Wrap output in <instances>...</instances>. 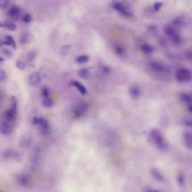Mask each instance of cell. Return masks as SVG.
I'll use <instances>...</instances> for the list:
<instances>
[{
	"label": "cell",
	"mask_w": 192,
	"mask_h": 192,
	"mask_svg": "<svg viewBox=\"0 0 192 192\" xmlns=\"http://www.w3.org/2000/svg\"><path fill=\"white\" fill-rule=\"evenodd\" d=\"M150 139L152 143L161 150H165L168 147V142L162 133L158 129H153L150 133Z\"/></svg>",
	"instance_id": "cell-1"
},
{
	"label": "cell",
	"mask_w": 192,
	"mask_h": 192,
	"mask_svg": "<svg viewBox=\"0 0 192 192\" xmlns=\"http://www.w3.org/2000/svg\"><path fill=\"white\" fill-rule=\"evenodd\" d=\"M175 78L180 83L189 82L192 79V72L186 68L178 69L175 73Z\"/></svg>",
	"instance_id": "cell-2"
},
{
	"label": "cell",
	"mask_w": 192,
	"mask_h": 192,
	"mask_svg": "<svg viewBox=\"0 0 192 192\" xmlns=\"http://www.w3.org/2000/svg\"><path fill=\"white\" fill-rule=\"evenodd\" d=\"M33 125H39L41 127V133L45 136L48 135L50 133V125L46 119L42 117H34L32 119Z\"/></svg>",
	"instance_id": "cell-3"
},
{
	"label": "cell",
	"mask_w": 192,
	"mask_h": 192,
	"mask_svg": "<svg viewBox=\"0 0 192 192\" xmlns=\"http://www.w3.org/2000/svg\"><path fill=\"white\" fill-rule=\"evenodd\" d=\"M164 32L165 35L169 37L170 41L174 45H180L181 40L180 36L177 33L176 30L172 27L167 25L164 28Z\"/></svg>",
	"instance_id": "cell-4"
},
{
	"label": "cell",
	"mask_w": 192,
	"mask_h": 192,
	"mask_svg": "<svg viewBox=\"0 0 192 192\" xmlns=\"http://www.w3.org/2000/svg\"><path fill=\"white\" fill-rule=\"evenodd\" d=\"M13 123L9 122L3 117L0 119V133L8 135L11 134L13 130Z\"/></svg>",
	"instance_id": "cell-5"
},
{
	"label": "cell",
	"mask_w": 192,
	"mask_h": 192,
	"mask_svg": "<svg viewBox=\"0 0 192 192\" xmlns=\"http://www.w3.org/2000/svg\"><path fill=\"white\" fill-rule=\"evenodd\" d=\"M88 105L86 102H82L76 105L73 110V115L76 119H79L87 111Z\"/></svg>",
	"instance_id": "cell-6"
},
{
	"label": "cell",
	"mask_w": 192,
	"mask_h": 192,
	"mask_svg": "<svg viewBox=\"0 0 192 192\" xmlns=\"http://www.w3.org/2000/svg\"><path fill=\"white\" fill-rule=\"evenodd\" d=\"M3 156L5 158L12 159L19 161L21 159L20 154L15 150L8 148L5 150L3 152Z\"/></svg>",
	"instance_id": "cell-7"
},
{
	"label": "cell",
	"mask_w": 192,
	"mask_h": 192,
	"mask_svg": "<svg viewBox=\"0 0 192 192\" xmlns=\"http://www.w3.org/2000/svg\"><path fill=\"white\" fill-rule=\"evenodd\" d=\"M150 66L152 70L158 73H164L168 70L167 68L164 64L158 61L152 62L150 64Z\"/></svg>",
	"instance_id": "cell-8"
},
{
	"label": "cell",
	"mask_w": 192,
	"mask_h": 192,
	"mask_svg": "<svg viewBox=\"0 0 192 192\" xmlns=\"http://www.w3.org/2000/svg\"><path fill=\"white\" fill-rule=\"evenodd\" d=\"M17 110L10 108L9 109H8L5 112L3 117L8 122L14 124L17 118Z\"/></svg>",
	"instance_id": "cell-9"
},
{
	"label": "cell",
	"mask_w": 192,
	"mask_h": 192,
	"mask_svg": "<svg viewBox=\"0 0 192 192\" xmlns=\"http://www.w3.org/2000/svg\"><path fill=\"white\" fill-rule=\"evenodd\" d=\"M41 76L38 72L33 73L29 77V84L32 86H37L41 82Z\"/></svg>",
	"instance_id": "cell-10"
},
{
	"label": "cell",
	"mask_w": 192,
	"mask_h": 192,
	"mask_svg": "<svg viewBox=\"0 0 192 192\" xmlns=\"http://www.w3.org/2000/svg\"><path fill=\"white\" fill-rule=\"evenodd\" d=\"M183 142L184 145L189 148H192V132L186 131L183 134Z\"/></svg>",
	"instance_id": "cell-11"
},
{
	"label": "cell",
	"mask_w": 192,
	"mask_h": 192,
	"mask_svg": "<svg viewBox=\"0 0 192 192\" xmlns=\"http://www.w3.org/2000/svg\"><path fill=\"white\" fill-rule=\"evenodd\" d=\"M21 11L19 7L17 6H12L9 11V15L15 21H17L20 16Z\"/></svg>",
	"instance_id": "cell-12"
},
{
	"label": "cell",
	"mask_w": 192,
	"mask_h": 192,
	"mask_svg": "<svg viewBox=\"0 0 192 192\" xmlns=\"http://www.w3.org/2000/svg\"><path fill=\"white\" fill-rule=\"evenodd\" d=\"M114 7L115 8V10H116L117 11L119 12L120 14H122V15L127 17H130V13L128 12V10H127V9L122 5V4L119 3V2H116L115 3L114 5Z\"/></svg>",
	"instance_id": "cell-13"
},
{
	"label": "cell",
	"mask_w": 192,
	"mask_h": 192,
	"mask_svg": "<svg viewBox=\"0 0 192 192\" xmlns=\"http://www.w3.org/2000/svg\"><path fill=\"white\" fill-rule=\"evenodd\" d=\"M32 142V140L31 137L26 134L25 135L22 137L20 140V146L22 148H27L30 146Z\"/></svg>",
	"instance_id": "cell-14"
},
{
	"label": "cell",
	"mask_w": 192,
	"mask_h": 192,
	"mask_svg": "<svg viewBox=\"0 0 192 192\" xmlns=\"http://www.w3.org/2000/svg\"><path fill=\"white\" fill-rule=\"evenodd\" d=\"M32 36L28 32H23V33H21L20 35V38H19V41L21 44L23 45H26L29 43V42L31 41L32 39Z\"/></svg>",
	"instance_id": "cell-15"
},
{
	"label": "cell",
	"mask_w": 192,
	"mask_h": 192,
	"mask_svg": "<svg viewBox=\"0 0 192 192\" xmlns=\"http://www.w3.org/2000/svg\"><path fill=\"white\" fill-rule=\"evenodd\" d=\"M17 180L20 184L23 186H27L29 182V177L27 175L24 174L18 175Z\"/></svg>",
	"instance_id": "cell-16"
},
{
	"label": "cell",
	"mask_w": 192,
	"mask_h": 192,
	"mask_svg": "<svg viewBox=\"0 0 192 192\" xmlns=\"http://www.w3.org/2000/svg\"><path fill=\"white\" fill-rule=\"evenodd\" d=\"M129 93L133 99H138L140 96L141 92L139 88L137 87H132L130 88L129 90Z\"/></svg>",
	"instance_id": "cell-17"
},
{
	"label": "cell",
	"mask_w": 192,
	"mask_h": 192,
	"mask_svg": "<svg viewBox=\"0 0 192 192\" xmlns=\"http://www.w3.org/2000/svg\"><path fill=\"white\" fill-rule=\"evenodd\" d=\"M73 85L79 91V92L82 93V94H85L87 93V89L85 87L82 85L80 82L78 81H73L72 82Z\"/></svg>",
	"instance_id": "cell-18"
},
{
	"label": "cell",
	"mask_w": 192,
	"mask_h": 192,
	"mask_svg": "<svg viewBox=\"0 0 192 192\" xmlns=\"http://www.w3.org/2000/svg\"><path fill=\"white\" fill-rule=\"evenodd\" d=\"M4 28L6 29H9L12 31H15L17 30V25L12 20H6L4 22Z\"/></svg>",
	"instance_id": "cell-19"
},
{
	"label": "cell",
	"mask_w": 192,
	"mask_h": 192,
	"mask_svg": "<svg viewBox=\"0 0 192 192\" xmlns=\"http://www.w3.org/2000/svg\"><path fill=\"white\" fill-rule=\"evenodd\" d=\"M181 99L188 105L192 104V96L191 95L186 93H183L181 94Z\"/></svg>",
	"instance_id": "cell-20"
},
{
	"label": "cell",
	"mask_w": 192,
	"mask_h": 192,
	"mask_svg": "<svg viewBox=\"0 0 192 192\" xmlns=\"http://www.w3.org/2000/svg\"><path fill=\"white\" fill-rule=\"evenodd\" d=\"M42 105L45 108H50L53 105L52 101L49 97H45L42 101Z\"/></svg>",
	"instance_id": "cell-21"
},
{
	"label": "cell",
	"mask_w": 192,
	"mask_h": 192,
	"mask_svg": "<svg viewBox=\"0 0 192 192\" xmlns=\"http://www.w3.org/2000/svg\"><path fill=\"white\" fill-rule=\"evenodd\" d=\"M10 108L15 110H18V101L15 96L10 97Z\"/></svg>",
	"instance_id": "cell-22"
},
{
	"label": "cell",
	"mask_w": 192,
	"mask_h": 192,
	"mask_svg": "<svg viewBox=\"0 0 192 192\" xmlns=\"http://www.w3.org/2000/svg\"><path fill=\"white\" fill-rule=\"evenodd\" d=\"M89 60V58L88 55H83L76 58V62L79 64H84L87 63Z\"/></svg>",
	"instance_id": "cell-23"
},
{
	"label": "cell",
	"mask_w": 192,
	"mask_h": 192,
	"mask_svg": "<svg viewBox=\"0 0 192 192\" xmlns=\"http://www.w3.org/2000/svg\"><path fill=\"white\" fill-rule=\"evenodd\" d=\"M5 40L6 41H8L10 43V46H12V48L16 49L17 48V43L14 40V38L11 35H7L5 37Z\"/></svg>",
	"instance_id": "cell-24"
},
{
	"label": "cell",
	"mask_w": 192,
	"mask_h": 192,
	"mask_svg": "<svg viewBox=\"0 0 192 192\" xmlns=\"http://www.w3.org/2000/svg\"><path fill=\"white\" fill-rule=\"evenodd\" d=\"M142 50L146 53H151L153 52V48L148 44H144L142 46Z\"/></svg>",
	"instance_id": "cell-25"
},
{
	"label": "cell",
	"mask_w": 192,
	"mask_h": 192,
	"mask_svg": "<svg viewBox=\"0 0 192 192\" xmlns=\"http://www.w3.org/2000/svg\"><path fill=\"white\" fill-rule=\"evenodd\" d=\"M78 74L79 76L83 79H87L89 76V71L87 69L84 68L79 71Z\"/></svg>",
	"instance_id": "cell-26"
},
{
	"label": "cell",
	"mask_w": 192,
	"mask_h": 192,
	"mask_svg": "<svg viewBox=\"0 0 192 192\" xmlns=\"http://www.w3.org/2000/svg\"><path fill=\"white\" fill-rule=\"evenodd\" d=\"M15 66L17 67V68H18V69L20 70H24L26 68V65L24 63L23 61H21V60H18L16 61L15 63Z\"/></svg>",
	"instance_id": "cell-27"
},
{
	"label": "cell",
	"mask_w": 192,
	"mask_h": 192,
	"mask_svg": "<svg viewBox=\"0 0 192 192\" xmlns=\"http://www.w3.org/2000/svg\"><path fill=\"white\" fill-rule=\"evenodd\" d=\"M32 19V15L29 13H26L23 17V21L25 23H29Z\"/></svg>",
	"instance_id": "cell-28"
},
{
	"label": "cell",
	"mask_w": 192,
	"mask_h": 192,
	"mask_svg": "<svg viewBox=\"0 0 192 192\" xmlns=\"http://www.w3.org/2000/svg\"><path fill=\"white\" fill-rule=\"evenodd\" d=\"M152 175V176L156 179V180H160V176H161V175L160 174L158 171L156 170V169H152V170L151 171Z\"/></svg>",
	"instance_id": "cell-29"
},
{
	"label": "cell",
	"mask_w": 192,
	"mask_h": 192,
	"mask_svg": "<svg viewBox=\"0 0 192 192\" xmlns=\"http://www.w3.org/2000/svg\"><path fill=\"white\" fill-rule=\"evenodd\" d=\"M1 52L4 55L6 56L7 57H11L12 55V51L7 48H2L1 49Z\"/></svg>",
	"instance_id": "cell-30"
},
{
	"label": "cell",
	"mask_w": 192,
	"mask_h": 192,
	"mask_svg": "<svg viewBox=\"0 0 192 192\" xmlns=\"http://www.w3.org/2000/svg\"><path fill=\"white\" fill-rule=\"evenodd\" d=\"M184 124L186 126L192 128V116L186 118L184 120Z\"/></svg>",
	"instance_id": "cell-31"
},
{
	"label": "cell",
	"mask_w": 192,
	"mask_h": 192,
	"mask_svg": "<svg viewBox=\"0 0 192 192\" xmlns=\"http://www.w3.org/2000/svg\"><path fill=\"white\" fill-rule=\"evenodd\" d=\"M35 52L34 51H30V52L28 53V55H27V60L28 61H32L34 60V59L35 58Z\"/></svg>",
	"instance_id": "cell-32"
},
{
	"label": "cell",
	"mask_w": 192,
	"mask_h": 192,
	"mask_svg": "<svg viewBox=\"0 0 192 192\" xmlns=\"http://www.w3.org/2000/svg\"><path fill=\"white\" fill-rule=\"evenodd\" d=\"M7 78L6 72L2 69H0V82L4 81Z\"/></svg>",
	"instance_id": "cell-33"
},
{
	"label": "cell",
	"mask_w": 192,
	"mask_h": 192,
	"mask_svg": "<svg viewBox=\"0 0 192 192\" xmlns=\"http://www.w3.org/2000/svg\"><path fill=\"white\" fill-rule=\"evenodd\" d=\"M42 96H43L44 98L48 97V96H49V90H48V89L46 87H44L42 89Z\"/></svg>",
	"instance_id": "cell-34"
},
{
	"label": "cell",
	"mask_w": 192,
	"mask_h": 192,
	"mask_svg": "<svg viewBox=\"0 0 192 192\" xmlns=\"http://www.w3.org/2000/svg\"><path fill=\"white\" fill-rule=\"evenodd\" d=\"M10 0H0V7L5 8L7 6Z\"/></svg>",
	"instance_id": "cell-35"
},
{
	"label": "cell",
	"mask_w": 192,
	"mask_h": 192,
	"mask_svg": "<svg viewBox=\"0 0 192 192\" xmlns=\"http://www.w3.org/2000/svg\"><path fill=\"white\" fill-rule=\"evenodd\" d=\"M115 52L117 53V54L119 55H122L123 54V53L124 52V49L122 48V47L117 46L115 48Z\"/></svg>",
	"instance_id": "cell-36"
},
{
	"label": "cell",
	"mask_w": 192,
	"mask_h": 192,
	"mask_svg": "<svg viewBox=\"0 0 192 192\" xmlns=\"http://www.w3.org/2000/svg\"><path fill=\"white\" fill-rule=\"evenodd\" d=\"M162 6H163V3H161V2H156V3L155 4L154 9L156 11H159L160 10V9L161 8Z\"/></svg>",
	"instance_id": "cell-37"
},
{
	"label": "cell",
	"mask_w": 192,
	"mask_h": 192,
	"mask_svg": "<svg viewBox=\"0 0 192 192\" xmlns=\"http://www.w3.org/2000/svg\"><path fill=\"white\" fill-rule=\"evenodd\" d=\"M102 70L104 71V72L105 73L108 74V73L110 72V69H109V68H107V67H106V66H104V67L102 68Z\"/></svg>",
	"instance_id": "cell-38"
},
{
	"label": "cell",
	"mask_w": 192,
	"mask_h": 192,
	"mask_svg": "<svg viewBox=\"0 0 192 192\" xmlns=\"http://www.w3.org/2000/svg\"><path fill=\"white\" fill-rule=\"evenodd\" d=\"M5 61V58H2V56H0V63H2V62H4Z\"/></svg>",
	"instance_id": "cell-39"
},
{
	"label": "cell",
	"mask_w": 192,
	"mask_h": 192,
	"mask_svg": "<svg viewBox=\"0 0 192 192\" xmlns=\"http://www.w3.org/2000/svg\"><path fill=\"white\" fill-rule=\"evenodd\" d=\"M4 24L3 22L0 21V28H4Z\"/></svg>",
	"instance_id": "cell-40"
},
{
	"label": "cell",
	"mask_w": 192,
	"mask_h": 192,
	"mask_svg": "<svg viewBox=\"0 0 192 192\" xmlns=\"http://www.w3.org/2000/svg\"></svg>",
	"instance_id": "cell-41"
}]
</instances>
